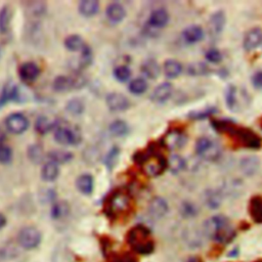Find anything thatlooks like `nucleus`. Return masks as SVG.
Here are the masks:
<instances>
[{
    "label": "nucleus",
    "instance_id": "nucleus-12",
    "mask_svg": "<svg viewBox=\"0 0 262 262\" xmlns=\"http://www.w3.org/2000/svg\"><path fill=\"white\" fill-rule=\"evenodd\" d=\"M168 209V204L166 200L161 197H155L149 204L148 211L153 218L160 219L167 214Z\"/></svg>",
    "mask_w": 262,
    "mask_h": 262
},
{
    "label": "nucleus",
    "instance_id": "nucleus-29",
    "mask_svg": "<svg viewBox=\"0 0 262 262\" xmlns=\"http://www.w3.org/2000/svg\"><path fill=\"white\" fill-rule=\"evenodd\" d=\"M59 166L54 162H48L43 165L42 170H41V177L44 181H54L59 176Z\"/></svg>",
    "mask_w": 262,
    "mask_h": 262
},
{
    "label": "nucleus",
    "instance_id": "nucleus-3",
    "mask_svg": "<svg viewBox=\"0 0 262 262\" xmlns=\"http://www.w3.org/2000/svg\"><path fill=\"white\" fill-rule=\"evenodd\" d=\"M149 230L143 226L132 228L128 235L129 243L141 254H150L154 250V243L149 239Z\"/></svg>",
    "mask_w": 262,
    "mask_h": 262
},
{
    "label": "nucleus",
    "instance_id": "nucleus-24",
    "mask_svg": "<svg viewBox=\"0 0 262 262\" xmlns=\"http://www.w3.org/2000/svg\"><path fill=\"white\" fill-rule=\"evenodd\" d=\"M141 72L145 77L150 79H157L160 76L161 69L158 62L155 60H148L141 65Z\"/></svg>",
    "mask_w": 262,
    "mask_h": 262
},
{
    "label": "nucleus",
    "instance_id": "nucleus-22",
    "mask_svg": "<svg viewBox=\"0 0 262 262\" xmlns=\"http://www.w3.org/2000/svg\"><path fill=\"white\" fill-rule=\"evenodd\" d=\"M19 96V88L13 82H8L4 85L0 94V108L10 101H15Z\"/></svg>",
    "mask_w": 262,
    "mask_h": 262
},
{
    "label": "nucleus",
    "instance_id": "nucleus-45",
    "mask_svg": "<svg viewBox=\"0 0 262 262\" xmlns=\"http://www.w3.org/2000/svg\"><path fill=\"white\" fill-rule=\"evenodd\" d=\"M13 159V151L7 145L0 144V163L7 164Z\"/></svg>",
    "mask_w": 262,
    "mask_h": 262
},
{
    "label": "nucleus",
    "instance_id": "nucleus-28",
    "mask_svg": "<svg viewBox=\"0 0 262 262\" xmlns=\"http://www.w3.org/2000/svg\"><path fill=\"white\" fill-rule=\"evenodd\" d=\"M181 72H182V66L180 61H177L175 60H169L165 61L164 73L166 77H168L170 79L177 78L181 74Z\"/></svg>",
    "mask_w": 262,
    "mask_h": 262
},
{
    "label": "nucleus",
    "instance_id": "nucleus-6",
    "mask_svg": "<svg viewBox=\"0 0 262 262\" xmlns=\"http://www.w3.org/2000/svg\"><path fill=\"white\" fill-rule=\"evenodd\" d=\"M42 240V236L34 226H26L20 230L18 235V243L25 250L36 249Z\"/></svg>",
    "mask_w": 262,
    "mask_h": 262
},
{
    "label": "nucleus",
    "instance_id": "nucleus-44",
    "mask_svg": "<svg viewBox=\"0 0 262 262\" xmlns=\"http://www.w3.org/2000/svg\"><path fill=\"white\" fill-rule=\"evenodd\" d=\"M119 155H120V150L117 148V146H114L112 150L108 153L106 157V165L108 166L109 169H112L113 167L116 165L118 159H119Z\"/></svg>",
    "mask_w": 262,
    "mask_h": 262
},
{
    "label": "nucleus",
    "instance_id": "nucleus-5",
    "mask_svg": "<svg viewBox=\"0 0 262 262\" xmlns=\"http://www.w3.org/2000/svg\"><path fill=\"white\" fill-rule=\"evenodd\" d=\"M196 153L206 161L215 162L222 156V148L213 140L201 138L196 142Z\"/></svg>",
    "mask_w": 262,
    "mask_h": 262
},
{
    "label": "nucleus",
    "instance_id": "nucleus-50",
    "mask_svg": "<svg viewBox=\"0 0 262 262\" xmlns=\"http://www.w3.org/2000/svg\"><path fill=\"white\" fill-rule=\"evenodd\" d=\"M252 85L257 89H262V72H257L252 76Z\"/></svg>",
    "mask_w": 262,
    "mask_h": 262
},
{
    "label": "nucleus",
    "instance_id": "nucleus-48",
    "mask_svg": "<svg viewBox=\"0 0 262 262\" xmlns=\"http://www.w3.org/2000/svg\"><path fill=\"white\" fill-rule=\"evenodd\" d=\"M92 61V51L88 46H85L81 50L80 64L82 67H87Z\"/></svg>",
    "mask_w": 262,
    "mask_h": 262
},
{
    "label": "nucleus",
    "instance_id": "nucleus-47",
    "mask_svg": "<svg viewBox=\"0 0 262 262\" xmlns=\"http://www.w3.org/2000/svg\"><path fill=\"white\" fill-rule=\"evenodd\" d=\"M216 112L215 108H208L205 111H198V112H193L190 115H188V117L194 119V120H202L205 119L209 116H211L214 113Z\"/></svg>",
    "mask_w": 262,
    "mask_h": 262
},
{
    "label": "nucleus",
    "instance_id": "nucleus-26",
    "mask_svg": "<svg viewBox=\"0 0 262 262\" xmlns=\"http://www.w3.org/2000/svg\"><path fill=\"white\" fill-rule=\"evenodd\" d=\"M93 178L89 174H83L77 178L76 186L83 195H90L93 192Z\"/></svg>",
    "mask_w": 262,
    "mask_h": 262
},
{
    "label": "nucleus",
    "instance_id": "nucleus-36",
    "mask_svg": "<svg viewBox=\"0 0 262 262\" xmlns=\"http://www.w3.org/2000/svg\"><path fill=\"white\" fill-rule=\"evenodd\" d=\"M209 72L210 70L204 62H194L187 67V73L191 76H204L209 74Z\"/></svg>",
    "mask_w": 262,
    "mask_h": 262
},
{
    "label": "nucleus",
    "instance_id": "nucleus-31",
    "mask_svg": "<svg viewBox=\"0 0 262 262\" xmlns=\"http://www.w3.org/2000/svg\"><path fill=\"white\" fill-rule=\"evenodd\" d=\"M48 158L50 162H54L56 164H66L70 162L73 158V155L70 152L64 151V150H56L51 151L48 154Z\"/></svg>",
    "mask_w": 262,
    "mask_h": 262
},
{
    "label": "nucleus",
    "instance_id": "nucleus-23",
    "mask_svg": "<svg viewBox=\"0 0 262 262\" xmlns=\"http://www.w3.org/2000/svg\"><path fill=\"white\" fill-rule=\"evenodd\" d=\"M106 14L108 19L113 23H120L121 20L125 18L126 12H125V8L117 2L111 3L106 10Z\"/></svg>",
    "mask_w": 262,
    "mask_h": 262
},
{
    "label": "nucleus",
    "instance_id": "nucleus-38",
    "mask_svg": "<svg viewBox=\"0 0 262 262\" xmlns=\"http://www.w3.org/2000/svg\"><path fill=\"white\" fill-rule=\"evenodd\" d=\"M128 89L133 94H142L148 89V82L142 78H136L129 83Z\"/></svg>",
    "mask_w": 262,
    "mask_h": 262
},
{
    "label": "nucleus",
    "instance_id": "nucleus-51",
    "mask_svg": "<svg viewBox=\"0 0 262 262\" xmlns=\"http://www.w3.org/2000/svg\"><path fill=\"white\" fill-rule=\"evenodd\" d=\"M6 225V217L0 213V229H2Z\"/></svg>",
    "mask_w": 262,
    "mask_h": 262
},
{
    "label": "nucleus",
    "instance_id": "nucleus-10",
    "mask_svg": "<svg viewBox=\"0 0 262 262\" xmlns=\"http://www.w3.org/2000/svg\"><path fill=\"white\" fill-rule=\"evenodd\" d=\"M163 144L169 150L180 149L186 141L185 135L180 130H170L167 132L163 139Z\"/></svg>",
    "mask_w": 262,
    "mask_h": 262
},
{
    "label": "nucleus",
    "instance_id": "nucleus-32",
    "mask_svg": "<svg viewBox=\"0 0 262 262\" xmlns=\"http://www.w3.org/2000/svg\"><path fill=\"white\" fill-rule=\"evenodd\" d=\"M13 17V12L12 9L8 5H4L1 10H0V33H6L9 25H10V20H12Z\"/></svg>",
    "mask_w": 262,
    "mask_h": 262
},
{
    "label": "nucleus",
    "instance_id": "nucleus-41",
    "mask_svg": "<svg viewBox=\"0 0 262 262\" xmlns=\"http://www.w3.org/2000/svg\"><path fill=\"white\" fill-rule=\"evenodd\" d=\"M52 127H54V124H52L46 117L41 116L36 120L35 128H36V131L40 134H46L47 132L51 130Z\"/></svg>",
    "mask_w": 262,
    "mask_h": 262
},
{
    "label": "nucleus",
    "instance_id": "nucleus-25",
    "mask_svg": "<svg viewBox=\"0 0 262 262\" xmlns=\"http://www.w3.org/2000/svg\"><path fill=\"white\" fill-rule=\"evenodd\" d=\"M100 3L97 0H83L79 3V12L82 16L90 18L99 13Z\"/></svg>",
    "mask_w": 262,
    "mask_h": 262
},
{
    "label": "nucleus",
    "instance_id": "nucleus-7",
    "mask_svg": "<svg viewBox=\"0 0 262 262\" xmlns=\"http://www.w3.org/2000/svg\"><path fill=\"white\" fill-rule=\"evenodd\" d=\"M5 126L8 131L14 134L24 133L29 127V121L25 115L20 113L10 114L5 120Z\"/></svg>",
    "mask_w": 262,
    "mask_h": 262
},
{
    "label": "nucleus",
    "instance_id": "nucleus-18",
    "mask_svg": "<svg viewBox=\"0 0 262 262\" xmlns=\"http://www.w3.org/2000/svg\"><path fill=\"white\" fill-rule=\"evenodd\" d=\"M226 23V17L223 10H217L215 12L209 20V27L210 31L214 35H219L222 32Z\"/></svg>",
    "mask_w": 262,
    "mask_h": 262
},
{
    "label": "nucleus",
    "instance_id": "nucleus-42",
    "mask_svg": "<svg viewBox=\"0 0 262 262\" xmlns=\"http://www.w3.org/2000/svg\"><path fill=\"white\" fill-rule=\"evenodd\" d=\"M67 111L74 116H77L84 111V103L78 99H73L67 103Z\"/></svg>",
    "mask_w": 262,
    "mask_h": 262
},
{
    "label": "nucleus",
    "instance_id": "nucleus-54",
    "mask_svg": "<svg viewBox=\"0 0 262 262\" xmlns=\"http://www.w3.org/2000/svg\"><path fill=\"white\" fill-rule=\"evenodd\" d=\"M255 262H262V259H260V260H257V261H255Z\"/></svg>",
    "mask_w": 262,
    "mask_h": 262
},
{
    "label": "nucleus",
    "instance_id": "nucleus-1",
    "mask_svg": "<svg viewBox=\"0 0 262 262\" xmlns=\"http://www.w3.org/2000/svg\"><path fill=\"white\" fill-rule=\"evenodd\" d=\"M205 235L219 244H229L236 238V230L228 218L223 215H215L207 219L204 223Z\"/></svg>",
    "mask_w": 262,
    "mask_h": 262
},
{
    "label": "nucleus",
    "instance_id": "nucleus-27",
    "mask_svg": "<svg viewBox=\"0 0 262 262\" xmlns=\"http://www.w3.org/2000/svg\"><path fill=\"white\" fill-rule=\"evenodd\" d=\"M225 102L227 108L233 111L238 112L240 110V100H239V93L238 88L236 86H229L227 88L225 94Z\"/></svg>",
    "mask_w": 262,
    "mask_h": 262
},
{
    "label": "nucleus",
    "instance_id": "nucleus-40",
    "mask_svg": "<svg viewBox=\"0 0 262 262\" xmlns=\"http://www.w3.org/2000/svg\"><path fill=\"white\" fill-rule=\"evenodd\" d=\"M28 157L33 163H40L43 160V150L40 145H31L28 150Z\"/></svg>",
    "mask_w": 262,
    "mask_h": 262
},
{
    "label": "nucleus",
    "instance_id": "nucleus-39",
    "mask_svg": "<svg viewBox=\"0 0 262 262\" xmlns=\"http://www.w3.org/2000/svg\"><path fill=\"white\" fill-rule=\"evenodd\" d=\"M180 212L183 218H193L198 215V208L194 203L183 202L181 206Z\"/></svg>",
    "mask_w": 262,
    "mask_h": 262
},
{
    "label": "nucleus",
    "instance_id": "nucleus-34",
    "mask_svg": "<svg viewBox=\"0 0 262 262\" xmlns=\"http://www.w3.org/2000/svg\"><path fill=\"white\" fill-rule=\"evenodd\" d=\"M65 46L70 51H78L82 50L86 45L79 35H71L66 38Z\"/></svg>",
    "mask_w": 262,
    "mask_h": 262
},
{
    "label": "nucleus",
    "instance_id": "nucleus-37",
    "mask_svg": "<svg viewBox=\"0 0 262 262\" xmlns=\"http://www.w3.org/2000/svg\"><path fill=\"white\" fill-rule=\"evenodd\" d=\"M109 129L114 136H123L128 132V125L122 120H115L111 123Z\"/></svg>",
    "mask_w": 262,
    "mask_h": 262
},
{
    "label": "nucleus",
    "instance_id": "nucleus-17",
    "mask_svg": "<svg viewBox=\"0 0 262 262\" xmlns=\"http://www.w3.org/2000/svg\"><path fill=\"white\" fill-rule=\"evenodd\" d=\"M182 38L187 44H196L204 38V31L200 26H190L182 32Z\"/></svg>",
    "mask_w": 262,
    "mask_h": 262
},
{
    "label": "nucleus",
    "instance_id": "nucleus-30",
    "mask_svg": "<svg viewBox=\"0 0 262 262\" xmlns=\"http://www.w3.org/2000/svg\"><path fill=\"white\" fill-rule=\"evenodd\" d=\"M70 213V206L67 202H57L54 203L50 209V215L52 219L65 218Z\"/></svg>",
    "mask_w": 262,
    "mask_h": 262
},
{
    "label": "nucleus",
    "instance_id": "nucleus-49",
    "mask_svg": "<svg viewBox=\"0 0 262 262\" xmlns=\"http://www.w3.org/2000/svg\"><path fill=\"white\" fill-rule=\"evenodd\" d=\"M33 7L31 8V10H32L33 14L35 16H39V15H42L45 13V10H46V6L43 2H34L33 3Z\"/></svg>",
    "mask_w": 262,
    "mask_h": 262
},
{
    "label": "nucleus",
    "instance_id": "nucleus-21",
    "mask_svg": "<svg viewBox=\"0 0 262 262\" xmlns=\"http://www.w3.org/2000/svg\"><path fill=\"white\" fill-rule=\"evenodd\" d=\"M249 213L256 223L262 224V198L255 196L250 200Z\"/></svg>",
    "mask_w": 262,
    "mask_h": 262
},
{
    "label": "nucleus",
    "instance_id": "nucleus-13",
    "mask_svg": "<svg viewBox=\"0 0 262 262\" xmlns=\"http://www.w3.org/2000/svg\"><path fill=\"white\" fill-rule=\"evenodd\" d=\"M260 44H262V30L259 28H254L248 31L243 41L244 49L247 51H252Z\"/></svg>",
    "mask_w": 262,
    "mask_h": 262
},
{
    "label": "nucleus",
    "instance_id": "nucleus-52",
    "mask_svg": "<svg viewBox=\"0 0 262 262\" xmlns=\"http://www.w3.org/2000/svg\"><path fill=\"white\" fill-rule=\"evenodd\" d=\"M4 140H5V133L1 128H0V144H2Z\"/></svg>",
    "mask_w": 262,
    "mask_h": 262
},
{
    "label": "nucleus",
    "instance_id": "nucleus-53",
    "mask_svg": "<svg viewBox=\"0 0 262 262\" xmlns=\"http://www.w3.org/2000/svg\"><path fill=\"white\" fill-rule=\"evenodd\" d=\"M187 262H203L200 258H198V257H194V258H192V259H190V260H188Z\"/></svg>",
    "mask_w": 262,
    "mask_h": 262
},
{
    "label": "nucleus",
    "instance_id": "nucleus-16",
    "mask_svg": "<svg viewBox=\"0 0 262 262\" xmlns=\"http://www.w3.org/2000/svg\"><path fill=\"white\" fill-rule=\"evenodd\" d=\"M19 73H20V77L24 81L31 82L38 78L40 74V69L35 62L28 61L20 67Z\"/></svg>",
    "mask_w": 262,
    "mask_h": 262
},
{
    "label": "nucleus",
    "instance_id": "nucleus-43",
    "mask_svg": "<svg viewBox=\"0 0 262 262\" xmlns=\"http://www.w3.org/2000/svg\"><path fill=\"white\" fill-rule=\"evenodd\" d=\"M114 76L120 82H126L131 76V71L127 66H118L114 70Z\"/></svg>",
    "mask_w": 262,
    "mask_h": 262
},
{
    "label": "nucleus",
    "instance_id": "nucleus-11",
    "mask_svg": "<svg viewBox=\"0 0 262 262\" xmlns=\"http://www.w3.org/2000/svg\"><path fill=\"white\" fill-rule=\"evenodd\" d=\"M107 106L111 111L121 112L127 110L129 107L128 99L122 93L113 92L107 97Z\"/></svg>",
    "mask_w": 262,
    "mask_h": 262
},
{
    "label": "nucleus",
    "instance_id": "nucleus-8",
    "mask_svg": "<svg viewBox=\"0 0 262 262\" xmlns=\"http://www.w3.org/2000/svg\"><path fill=\"white\" fill-rule=\"evenodd\" d=\"M55 139L60 144L69 145L79 143L81 136L77 130H72L67 126H60L55 131Z\"/></svg>",
    "mask_w": 262,
    "mask_h": 262
},
{
    "label": "nucleus",
    "instance_id": "nucleus-20",
    "mask_svg": "<svg viewBox=\"0 0 262 262\" xmlns=\"http://www.w3.org/2000/svg\"><path fill=\"white\" fill-rule=\"evenodd\" d=\"M204 203L205 205L212 209V210H215V209H218L220 206H222V199L223 195L222 191H217V190H207L204 193Z\"/></svg>",
    "mask_w": 262,
    "mask_h": 262
},
{
    "label": "nucleus",
    "instance_id": "nucleus-9",
    "mask_svg": "<svg viewBox=\"0 0 262 262\" xmlns=\"http://www.w3.org/2000/svg\"><path fill=\"white\" fill-rule=\"evenodd\" d=\"M128 206L129 197L123 192L115 193L110 199L109 208L113 214H119L124 212L128 208Z\"/></svg>",
    "mask_w": 262,
    "mask_h": 262
},
{
    "label": "nucleus",
    "instance_id": "nucleus-33",
    "mask_svg": "<svg viewBox=\"0 0 262 262\" xmlns=\"http://www.w3.org/2000/svg\"><path fill=\"white\" fill-rule=\"evenodd\" d=\"M54 89L57 92H68L71 89H74L73 80L71 77L67 76H59L54 81Z\"/></svg>",
    "mask_w": 262,
    "mask_h": 262
},
{
    "label": "nucleus",
    "instance_id": "nucleus-15",
    "mask_svg": "<svg viewBox=\"0 0 262 262\" xmlns=\"http://www.w3.org/2000/svg\"><path fill=\"white\" fill-rule=\"evenodd\" d=\"M169 22V15L164 8L155 9L149 19V25L153 28H164Z\"/></svg>",
    "mask_w": 262,
    "mask_h": 262
},
{
    "label": "nucleus",
    "instance_id": "nucleus-35",
    "mask_svg": "<svg viewBox=\"0 0 262 262\" xmlns=\"http://www.w3.org/2000/svg\"><path fill=\"white\" fill-rule=\"evenodd\" d=\"M167 166L173 173H178L185 168V161L180 155H172L167 161Z\"/></svg>",
    "mask_w": 262,
    "mask_h": 262
},
{
    "label": "nucleus",
    "instance_id": "nucleus-2",
    "mask_svg": "<svg viewBox=\"0 0 262 262\" xmlns=\"http://www.w3.org/2000/svg\"><path fill=\"white\" fill-rule=\"evenodd\" d=\"M213 127L219 132H226L242 142L246 148L251 150H258L261 148V140L259 136L249 128L237 127L229 121H214Z\"/></svg>",
    "mask_w": 262,
    "mask_h": 262
},
{
    "label": "nucleus",
    "instance_id": "nucleus-19",
    "mask_svg": "<svg viewBox=\"0 0 262 262\" xmlns=\"http://www.w3.org/2000/svg\"><path fill=\"white\" fill-rule=\"evenodd\" d=\"M260 168V161L257 157H246L240 162V169L246 176L254 175Z\"/></svg>",
    "mask_w": 262,
    "mask_h": 262
},
{
    "label": "nucleus",
    "instance_id": "nucleus-4",
    "mask_svg": "<svg viewBox=\"0 0 262 262\" xmlns=\"http://www.w3.org/2000/svg\"><path fill=\"white\" fill-rule=\"evenodd\" d=\"M140 163L142 167L143 172L152 177L158 176L163 173L167 167V161L164 157L154 152L141 156Z\"/></svg>",
    "mask_w": 262,
    "mask_h": 262
},
{
    "label": "nucleus",
    "instance_id": "nucleus-46",
    "mask_svg": "<svg viewBox=\"0 0 262 262\" xmlns=\"http://www.w3.org/2000/svg\"><path fill=\"white\" fill-rule=\"evenodd\" d=\"M205 57H206V60L208 61L212 62V64H218V62H220L222 60V52H220L218 49L216 48H211L209 49L206 54H205Z\"/></svg>",
    "mask_w": 262,
    "mask_h": 262
},
{
    "label": "nucleus",
    "instance_id": "nucleus-14",
    "mask_svg": "<svg viewBox=\"0 0 262 262\" xmlns=\"http://www.w3.org/2000/svg\"><path fill=\"white\" fill-rule=\"evenodd\" d=\"M172 91H173V86L171 83H168V82L162 83V84H160L159 86H157L155 88V90L153 91L151 96V99L155 102L162 103L171 97Z\"/></svg>",
    "mask_w": 262,
    "mask_h": 262
}]
</instances>
